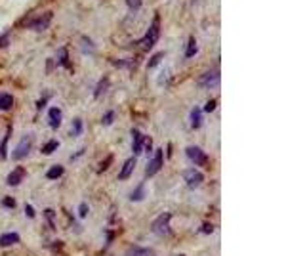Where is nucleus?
Masks as SVG:
<instances>
[{
  "label": "nucleus",
  "mask_w": 286,
  "mask_h": 256,
  "mask_svg": "<svg viewBox=\"0 0 286 256\" xmlns=\"http://www.w3.org/2000/svg\"><path fill=\"white\" fill-rule=\"evenodd\" d=\"M59 122H61V109L59 107H50L48 109V124L55 130V128H59Z\"/></svg>",
  "instance_id": "nucleus-9"
},
{
  "label": "nucleus",
  "mask_w": 286,
  "mask_h": 256,
  "mask_svg": "<svg viewBox=\"0 0 286 256\" xmlns=\"http://www.w3.org/2000/svg\"><path fill=\"white\" fill-rule=\"evenodd\" d=\"M2 204H4L6 208H13V206H15V201H13L11 197H4V199H2Z\"/></svg>",
  "instance_id": "nucleus-28"
},
{
  "label": "nucleus",
  "mask_w": 286,
  "mask_h": 256,
  "mask_svg": "<svg viewBox=\"0 0 286 256\" xmlns=\"http://www.w3.org/2000/svg\"><path fill=\"white\" fill-rule=\"evenodd\" d=\"M132 138H134V144H132V150L136 155H139L143 151V144H145V136L139 132V130H132Z\"/></svg>",
  "instance_id": "nucleus-10"
},
{
  "label": "nucleus",
  "mask_w": 286,
  "mask_h": 256,
  "mask_svg": "<svg viewBox=\"0 0 286 256\" xmlns=\"http://www.w3.org/2000/svg\"><path fill=\"white\" fill-rule=\"evenodd\" d=\"M31 146H32V136H23L21 142L17 144V148L13 150V153H11V159L19 160V159H25L27 155H29V151H31Z\"/></svg>",
  "instance_id": "nucleus-3"
},
{
  "label": "nucleus",
  "mask_w": 286,
  "mask_h": 256,
  "mask_svg": "<svg viewBox=\"0 0 286 256\" xmlns=\"http://www.w3.org/2000/svg\"><path fill=\"white\" fill-rule=\"evenodd\" d=\"M180 256H183V254H180Z\"/></svg>",
  "instance_id": "nucleus-37"
},
{
  "label": "nucleus",
  "mask_w": 286,
  "mask_h": 256,
  "mask_svg": "<svg viewBox=\"0 0 286 256\" xmlns=\"http://www.w3.org/2000/svg\"><path fill=\"white\" fill-rule=\"evenodd\" d=\"M86 214H88V204H80V206H78V216H80V218H86Z\"/></svg>",
  "instance_id": "nucleus-30"
},
{
  "label": "nucleus",
  "mask_w": 286,
  "mask_h": 256,
  "mask_svg": "<svg viewBox=\"0 0 286 256\" xmlns=\"http://www.w3.org/2000/svg\"><path fill=\"white\" fill-rule=\"evenodd\" d=\"M170 220H172V214L162 212L160 216H157V220L151 224V232L155 235H168L170 234Z\"/></svg>",
  "instance_id": "nucleus-2"
},
{
  "label": "nucleus",
  "mask_w": 286,
  "mask_h": 256,
  "mask_svg": "<svg viewBox=\"0 0 286 256\" xmlns=\"http://www.w3.org/2000/svg\"><path fill=\"white\" fill-rule=\"evenodd\" d=\"M159 32H160V27H159V16L153 20V25L147 29V32H145V36L139 40V48L141 50H151L155 44H157V40H159Z\"/></svg>",
  "instance_id": "nucleus-1"
},
{
  "label": "nucleus",
  "mask_w": 286,
  "mask_h": 256,
  "mask_svg": "<svg viewBox=\"0 0 286 256\" xmlns=\"http://www.w3.org/2000/svg\"><path fill=\"white\" fill-rule=\"evenodd\" d=\"M126 6L132 12H138L141 8V0H126Z\"/></svg>",
  "instance_id": "nucleus-27"
},
{
  "label": "nucleus",
  "mask_w": 286,
  "mask_h": 256,
  "mask_svg": "<svg viewBox=\"0 0 286 256\" xmlns=\"http://www.w3.org/2000/svg\"><path fill=\"white\" fill-rule=\"evenodd\" d=\"M201 120H202V109L201 107H193V111H191V126H193V130L201 128Z\"/></svg>",
  "instance_id": "nucleus-15"
},
{
  "label": "nucleus",
  "mask_w": 286,
  "mask_h": 256,
  "mask_svg": "<svg viewBox=\"0 0 286 256\" xmlns=\"http://www.w3.org/2000/svg\"><path fill=\"white\" fill-rule=\"evenodd\" d=\"M61 174H63V166H61V164H55V166H52L50 170L46 172V178H48V180H57Z\"/></svg>",
  "instance_id": "nucleus-17"
},
{
  "label": "nucleus",
  "mask_w": 286,
  "mask_h": 256,
  "mask_svg": "<svg viewBox=\"0 0 286 256\" xmlns=\"http://www.w3.org/2000/svg\"><path fill=\"white\" fill-rule=\"evenodd\" d=\"M134 166H136V157L126 159L124 166H122V170H120V174H118V180H126V178H130V176H132V172H134Z\"/></svg>",
  "instance_id": "nucleus-12"
},
{
  "label": "nucleus",
  "mask_w": 286,
  "mask_h": 256,
  "mask_svg": "<svg viewBox=\"0 0 286 256\" xmlns=\"http://www.w3.org/2000/svg\"><path fill=\"white\" fill-rule=\"evenodd\" d=\"M197 54V42H195V38L189 36V40H187V48H185V58H193Z\"/></svg>",
  "instance_id": "nucleus-21"
},
{
  "label": "nucleus",
  "mask_w": 286,
  "mask_h": 256,
  "mask_svg": "<svg viewBox=\"0 0 286 256\" xmlns=\"http://www.w3.org/2000/svg\"><path fill=\"white\" fill-rule=\"evenodd\" d=\"M11 136V128L8 130V134H6V138L2 140V144H0V160L6 159V148H8V140Z\"/></svg>",
  "instance_id": "nucleus-23"
},
{
  "label": "nucleus",
  "mask_w": 286,
  "mask_h": 256,
  "mask_svg": "<svg viewBox=\"0 0 286 256\" xmlns=\"http://www.w3.org/2000/svg\"><path fill=\"white\" fill-rule=\"evenodd\" d=\"M8 42H10V38H8V32H6V34H0V48L8 46Z\"/></svg>",
  "instance_id": "nucleus-31"
},
{
  "label": "nucleus",
  "mask_w": 286,
  "mask_h": 256,
  "mask_svg": "<svg viewBox=\"0 0 286 256\" xmlns=\"http://www.w3.org/2000/svg\"><path fill=\"white\" fill-rule=\"evenodd\" d=\"M162 164H164V151L157 148V151H155V155H153V159H151L147 166V176H155L162 168Z\"/></svg>",
  "instance_id": "nucleus-6"
},
{
  "label": "nucleus",
  "mask_w": 286,
  "mask_h": 256,
  "mask_svg": "<svg viewBox=\"0 0 286 256\" xmlns=\"http://www.w3.org/2000/svg\"><path fill=\"white\" fill-rule=\"evenodd\" d=\"M46 65H48V71H50V69H53V62H52V60H48V62H46Z\"/></svg>",
  "instance_id": "nucleus-36"
},
{
  "label": "nucleus",
  "mask_w": 286,
  "mask_h": 256,
  "mask_svg": "<svg viewBox=\"0 0 286 256\" xmlns=\"http://www.w3.org/2000/svg\"><path fill=\"white\" fill-rule=\"evenodd\" d=\"M107 86H109V80H107V76H103L101 80H99V84H97V88L94 90V98L97 100V98H101V94L107 90Z\"/></svg>",
  "instance_id": "nucleus-19"
},
{
  "label": "nucleus",
  "mask_w": 286,
  "mask_h": 256,
  "mask_svg": "<svg viewBox=\"0 0 286 256\" xmlns=\"http://www.w3.org/2000/svg\"><path fill=\"white\" fill-rule=\"evenodd\" d=\"M113 120H115V111H107L105 115H103V118H101V124H103V126H109Z\"/></svg>",
  "instance_id": "nucleus-26"
},
{
  "label": "nucleus",
  "mask_w": 286,
  "mask_h": 256,
  "mask_svg": "<svg viewBox=\"0 0 286 256\" xmlns=\"http://www.w3.org/2000/svg\"><path fill=\"white\" fill-rule=\"evenodd\" d=\"M82 134V120L78 117L73 118V130H71V136H80Z\"/></svg>",
  "instance_id": "nucleus-22"
},
{
  "label": "nucleus",
  "mask_w": 286,
  "mask_h": 256,
  "mask_svg": "<svg viewBox=\"0 0 286 256\" xmlns=\"http://www.w3.org/2000/svg\"><path fill=\"white\" fill-rule=\"evenodd\" d=\"M162 58H164V52H159V54H155L151 60H149V64H147V69H155L157 65L162 62Z\"/></svg>",
  "instance_id": "nucleus-24"
},
{
  "label": "nucleus",
  "mask_w": 286,
  "mask_h": 256,
  "mask_svg": "<svg viewBox=\"0 0 286 256\" xmlns=\"http://www.w3.org/2000/svg\"><path fill=\"white\" fill-rule=\"evenodd\" d=\"M57 58H59V64L61 65L69 64V52H67V48H59L57 50Z\"/></svg>",
  "instance_id": "nucleus-25"
},
{
  "label": "nucleus",
  "mask_w": 286,
  "mask_h": 256,
  "mask_svg": "<svg viewBox=\"0 0 286 256\" xmlns=\"http://www.w3.org/2000/svg\"><path fill=\"white\" fill-rule=\"evenodd\" d=\"M185 155H187V157H189V159L193 160L195 164H201V166L208 162V157H206V153H204L202 150H199V148H195V146H193V148H187V150H185Z\"/></svg>",
  "instance_id": "nucleus-7"
},
{
  "label": "nucleus",
  "mask_w": 286,
  "mask_h": 256,
  "mask_svg": "<svg viewBox=\"0 0 286 256\" xmlns=\"http://www.w3.org/2000/svg\"><path fill=\"white\" fill-rule=\"evenodd\" d=\"M11 106H13L11 94H2V96H0V109H2V111H8V109H11Z\"/></svg>",
  "instance_id": "nucleus-18"
},
{
  "label": "nucleus",
  "mask_w": 286,
  "mask_h": 256,
  "mask_svg": "<svg viewBox=\"0 0 286 256\" xmlns=\"http://www.w3.org/2000/svg\"><path fill=\"white\" fill-rule=\"evenodd\" d=\"M52 12H46L42 16H38L36 20H32L31 23H25V27H29V29H34V31H44V29H48L50 27V22H52Z\"/></svg>",
  "instance_id": "nucleus-5"
},
{
  "label": "nucleus",
  "mask_w": 286,
  "mask_h": 256,
  "mask_svg": "<svg viewBox=\"0 0 286 256\" xmlns=\"http://www.w3.org/2000/svg\"><path fill=\"white\" fill-rule=\"evenodd\" d=\"M57 148H59V142H57V140H50V142H48V144L42 148V153H44V155H52Z\"/></svg>",
  "instance_id": "nucleus-20"
},
{
  "label": "nucleus",
  "mask_w": 286,
  "mask_h": 256,
  "mask_svg": "<svg viewBox=\"0 0 286 256\" xmlns=\"http://www.w3.org/2000/svg\"><path fill=\"white\" fill-rule=\"evenodd\" d=\"M15 243H19V234L10 232V234L0 235V246H11L15 245Z\"/></svg>",
  "instance_id": "nucleus-13"
},
{
  "label": "nucleus",
  "mask_w": 286,
  "mask_h": 256,
  "mask_svg": "<svg viewBox=\"0 0 286 256\" xmlns=\"http://www.w3.org/2000/svg\"><path fill=\"white\" fill-rule=\"evenodd\" d=\"M220 84V69H212V71H208V73H204V75L199 78V86L201 88H216V86Z\"/></svg>",
  "instance_id": "nucleus-4"
},
{
  "label": "nucleus",
  "mask_w": 286,
  "mask_h": 256,
  "mask_svg": "<svg viewBox=\"0 0 286 256\" xmlns=\"http://www.w3.org/2000/svg\"><path fill=\"white\" fill-rule=\"evenodd\" d=\"M183 180L187 182V186L189 188H197V186H201L202 184V174L199 170H195V168H189V170L183 172Z\"/></svg>",
  "instance_id": "nucleus-8"
},
{
  "label": "nucleus",
  "mask_w": 286,
  "mask_h": 256,
  "mask_svg": "<svg viewBox=\"0 0 286 256\" xmlns=\"http://www.w3.org/2000/svg\"><path fill=\"white\" fill-rule=\"evenodd\" d=\"M23 178H25V168H15V170H11L10 174H8V186H19L23 182Z\"/></svg>",
  "instance_id": "nucleus-11"
},
{
  "label": "nucleus",
  "mask_w": 286,
  "mask_h": 256,
  "mask_svg": "<svg viewBox=\"0 0 286 256\" xmlns=\"http://www.w3.org/2000/svg\"><path fill=\"white\" fill-rule=\"evenodd\" d=\"M145 195H147V192H145V186H143V184H139L138 188L130 193V201H134V203L143 201V199H145Z\"/></svg>",
  "instance_id": "nucleus-16"
},
{
  "label": "nucleus",
  "mask_w": 286,
  "mask_h": 256,
  "mask_svg": "<svg viewBox=\"0 0 286 256\" xmlns=\"http://www.w3.org/2000/svg\"><path fill=\"white\" fill-rule=\"evenodd\" d=\"M201 232H204V234H210V232H212V226H208V224H206V226H202V228H201Z\"/></svg>",
  "instance_id": "nucleus-34"
},
{
  "label": "nucleus",
  "mask_w": 286,
  "mask_h": 256,
  "mask_svg": "<svg viewBox=\"0 0 286 256\" xmlns=\"http://www.w3.org/2000/svg\"><path fill=\"white\" fill-rule=\"evenodd\" d=\"M44 214H46V218H50V220L53 218V210H50V208H46V210H44Z\"/></svg>",
  "instance_id": "nucleus-35"
},
{
  "label": "nucleus",
  "mask_w": 286,
  "mask_h": 256,
  "mask_svg": "<svg viewBox=\"0 0 286 256\" xmlns=\"http://www.w3.org/2000/svg\"><path fill=\"white\" fill-rule=\"evenodd\" d=\"M109 162H113V157H107V160L105 162H103V164H101V168H99V172H103L107 168V164H109Z\"/></svg>",
  "instance_id": "nucleus-33"
},
{
  "label": "nucleus",
  "mask_w": 286,
  "mask_h": 256,
  "mask_svg": "<svg viewBox=\"0 0 286 256\" xmlns=\"http://www.w3.org/2000/svg\"><path fill=\"white\" fill-rule=\"evenodd\" d=\"M126 256H155V252L147 246H130L126 250Z\"/></svg>",
  "instance_id": "nucleus-14"
},
{
  "label": "nucleus",
  "mask_w": 286,
  "mask_h": 256,
  "mask_svg": "<svg viewBox=\"0 0 286 256\" xmlns=\"http://www.w3.org/2000/svg\"><path fill=\"white\" fill-rule=\"evenodd\" d=\"M214 109H216V102H208V104H206V106H204V109H202V113H210V111H214Z\"/></svg>",
  "instance_id": "nucleus-29"
},
{
  "label": "nucleus",
  "mask_w": 286,
  "mask_h": 256,
  "mask_svg": "<svg viewBox=\"0 0 286 256\" xmlns=\"http://www.w3.org/2000/svg\"><path fill=\"white\" fill-rule=\"evenodd\" d=\"M25 214H27L29 218H34V210H32L31 204H25Z\"/></svg>",
  "instance_id": "nucleus-32"
}]
</instances>
